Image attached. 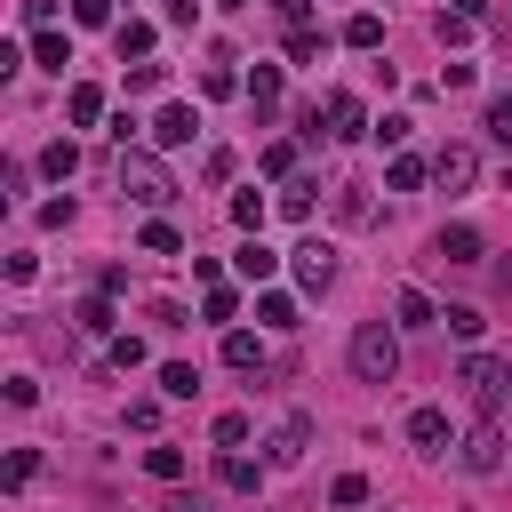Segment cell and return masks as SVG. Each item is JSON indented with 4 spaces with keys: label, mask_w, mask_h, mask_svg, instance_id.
Here are the masks:
<instances>
[{
    "label": "cell",
    "mask_w": 512,
    "mask_h": 512,
    "mask_svg": "<svg viewBox=\"0 0 512 512\" xmlns=\"http://www.w3.org/2000/svg\"><path fill=\"white\" fill-rule=\"evenodd\" d=\"M112 184H120V192H128L136 208H152V216H160V208H168V200L184 192V184H176V168H168V160H160L152 144H128V152L112 160Z\"/></svg>",
    "instance_id": "1"
},
{
    "label": "cell",
    "mask_w": 512,
    "mask_h": 512,
    "mask_svg": "<svg viewBox=\"0 0 512 512\" xmlns=\"http://www.w3.org/2000/svg\"><path fill=\"white\" fill-rule=\"evenodd\" d=\"M344 360H352L360 384H392L400 376V320H360L352 344H344Z\"/></svg>",
    "instance_id": "2"
},
{
    "label": "cell",
    "mask_w": 512,
    "mask_h": 512,
    "mask_svg": "<svg viewBox=\"0 0 512 512\" xmlns=\"http://www.w3.org/2000/svg\"><path fill=\"white\" fill-rule=\"evenodd\" d=\"M304 128H312V136H336V144H352V136H368L376 120H368V104H360L352 88H328V96L304 112Z\"/></svg>",
    "instance_id": "3"
},
{
    "label": "cell",
    "mask_w": 512,
    "mask_h": 512,
    "mask_svg": "<svg viewBox=\"0 0 512 512\" xmlns=\"http://www.w3.org/2000/svg\"><path fill=\"white\" fill-rule=\"evenodd\" d=\"M288 272H296V296H328L344 264H336L328 240H296V248H288Z\"/></svg>",
    "instance_id": "4"
},
{
    "label": "cell",
    "mask_w": 512,
    "mask_h": 512,
    "mask_svg": "<svg viewBox=\"0 0 512 512\" xmlns=\"http://www.w3.org/2000/svg\"><path fill=\"white\" fill-rule=\"evenodd\" d=\"M456 384H464V392H472L480 408H496V400H504V384H512V360H496V352H464Z\"/></svg>",
    "instance_id": "5"
},
{
    "label": "cell",
    "mask_w": 512,
    "mask_h": 512,
    "mask_svg": "<svg viewBox=\"0 0 512 512\" xmlns=\"http://www.w3.org/2000/svg\"><path fill=\"white\" fill-rule=\"evenodd\" d=\"M456 464H464L472 480H488V472H504V464H512V448H504V432H496V424H472V432L456 440Z\"/></svg>",
    "instance_id": "6"
},
{
    "label": "cell",
    "mask_w": 512,
    "mask_h": 512,
    "mask_svg": "<svg viewBox=\"0 0 512 512\" xmlns=\"http://www.w3.org/2000/svg\"><path fill=\"white\" fill-rule=\"evenodd\" d=\"M400 432H408V448H416V456H432V464L456 448V424H448V408H408V424H400Z\"/></svg>",
    "instance_id": "7"
},
{
    "label": "cell",
    "mask_w": 512,
    "mask_h": 512,
    "mask_svg": "<svg viewBox=\"0 0 512 512\" xmlns=\"http://www.w3.org/2000/svg\"><path fill=\"white\" fill-rule=\"evenodd\" d=\"M304 448H312V416L296 408V416H280V424H272V440H264V464H272V472H288V464H304Z\"/></svg>",
    "instance_id": "8"
},
{
    "label": "cell",
    "mask_w": 512,
    "mask_h": 512,
    "mask_svg": "<svg viewBox=\"0 0 512 512\" xmlns=\"http://www.w3.org/2000/svg\"><path fill=\"white\" fill-rule=\"evenodd\" d=\"M432 184H440V192H472V184H480V152H472V144H440V152H432Z\"/></svg>",
    "instance_id": "9"
},
{
    "label": "cell",
    "mask_w": 512,
    "mask_h": 512,
    "mask_svg": "<svg viewBox=\"0 0 512 512\" xmlns=\"http://www.w3.org/2000/svg\"><path fill=\"white\" fill-rule=\"evenodd\" d=\"M192 136H200V112L192 104H160L152 112V152H184Z\"/></svg>",
    "instance_id": "10"
},
{
    "label": "cell",
    "mask_w": 512,
    "mask_h": 512,
    "mask_svg": "<svg viewBox=\"0 0 512 512\" xmlns=\"http://www.w3.org/2000/svg\"><path fill=\"white\" fill-rule=\"evenodd\" d=\"M432 256H440V264H480V256H488V240H480V224H464V216H456V224H440V232H432Z\"/></svg>",
    "instance_id": "11"
},
{
    "label": "cell",
    "mask_w": 512,
    "mask_h": 512,
    "mask_svg": "<svg viewBox=\"0 0 512 512\" xmlns=\"http://www.w3.org/2000/svg\"><path fill=\"white\" fill-rule=\"evenodd\" d=\"M264 472H272L264 456H240V448L216 456V488H224V496H264Z\"/></svg>",
    "instance_id": "12"
},
{
    "label": "cell",
    "mask_w": 512,
    "mask_h": 512,
    "mask_svg": "<svg viewBox=\"0 0 512 512\" xmlns=\"http://www.w3.org/2000/svg\"><path fill=\"white\" fill-rule=\"evenodd\" d=\"M112 48H120V64H152L160 24H152V16H120V24H112Z\"/></svg>",
    "instance_id": "13"
},
{
    "label": "cell",
    "mask_w": 512,
    "mask_h": 512,
    "mask_svg": "<svg viewBox=\"0 0 512 512\" xmlns=\"http://www.w3.org/2000/svg\"><path fill=\"white\" fill-rule=\"evenodd\" d=\"M272 272H280V256L264 248V232H248V240L232 248V280H248V288H272Z\"/></svg>",
    "instance_id": "14"
},
{
    "label": "cell",
    "mask_w": 512,
    "mask_h": 512,
    "mask_svg": "<svg viewBox=\"0 0 512 512\" xmlns=\"http://www.w3.org/2000/svg\"><path fill=\"white\" fill-rule=\"evenodd\" d=\"M256 328H304V296L296 288H256Z\"/></svg>",
    "instance_id": "15"
},
{
    "label": "cell",
    "mask_w": 512,
    "mask_h": 512,
    "mask_svg": "<svg viewBox=\"0 0 512 512\" xmlns=\"http://www.w3.org/2000/svg\"><path fill=\"white\" fill-rule=\"evenodd\" d=\"M72 328H80V336H96V344H112V336H120L112 296H80V304H72Z\"/></svg>",
    "instance_id": "16"
},
{
    "label": "cell",
    "mask_w": 512,
    "mask_h": 512,
    "mask_svg": "<svg viewBox=\"0 0 512 512\" xmlns=\"http://www.w3.org/2000/svg\"><path fill=\"white\" fill-rule=\"evenodd\" d=\"M24 56H32L40 72H64V64H72V32H56V24H48V32H32V40H24Z\"/></svg>",
    "instance_id": "17"
},
{
    "label": "cell",
    "mask_w": 512,
    "mask_h": 512,
    "mask_svg": "<svg viewBox=\"0 0 512 512\" xmlns=\"http://www.w3.org/2000/svg\"><path fill=\"white\" fill-rule=\"evenodd\" d=\"M64 120H72V128H96V120H104V88H96V80H72V88H64Z\"/></svg>",
    "instance_id": "18"
},
{
    "label": "cell",
    "mask_w": 512,
    "mask_h": 512,
    "mask_svg": "<svg viewBox=\"0 0 512 512\" xmlns=\"http://www.w3.org/2000/svg\"><path fill=\"white\" fill-rule=\"evenodd\" d=\"M40 176H48L56 192H64V184L80 176V144H72V136H56V144H40Z\"/></svg>",
    "instance_id": "19"
},
{
    "label": "cell",
    "mask_w": 512,
    "mask_h": 512,
    "mask_svg": "<svg viewBox=\"0 0 512 512\" xmlns=\"http://www.w3.org/2000/svg\"><path fill=\"white\" fill-rule=\"evenodd\" d=\"M224 368H240V376H264V336H248V328H224Z\"/></svg>",
    "instance_id": "20"
},
{
    "label": "cell",
    "mask_w": 512,
    "mask_h": 512,
    "mask_svg": "<svg viewBox=\"0 0 512 512\" xmlns=\"http://www.w3.org/2000/svg\"><path fill=\"white\" fill-rule=\"evenodd\" d=\"M184 472H192V464H184V448H176V440H152V448H144V480H160V488H176Z\"/></svg>",
    "instance_id": "21"
},
{
    "label": "cell",
    "mask_w": 512,
    "mask_h": 512,
    "mask_svg": "<svg viewBox=\"0 0 512 512\" xmlns=\"http://www.w3.org/2000/svg\"><path fill=\"white\" fill-rule=\"evenodd\" d=\"M272 208H280V216H296V224H312V208H320V184H312V176H288Z\"/></svg>",
    "instance_id": "22"
},
{
    "label": "cell",
    "mask_w": 512,
    "mask_h": 512,
    "mask_svg": "<svg viewBox=\"0 0 512 512\" xmlns=\"http://www.w3.org/2000/svg\"><path fill=\"white\" fill-rule=\"evenodd\" d=\"M208 440H216V448L232 456V448H248V440H256V416H248V408H224V416L208 424Z\"/></svg>",
    "instance_id": "23"
},
{
    "label": "cell",
    "mask_w": 512,
    "mask_h": 512,
    "mask_svg": "<svg viewBox=\"0 0 512 512\" xmlns=\"http://www.w3.org/2000/svg\"><path fill=\"white\" fill-rule=\"evenodd\" d=\"M344 48H360V56H376V48H384V16H368V8H352V16H344Z\"/></svg>",
    "instance_id": "24"
},
{
    "label": "cell",
    "mask_w": 512,
    "mask_h": 512,
    "mask_svg": "<svg viewBox=\"0 0 512 512\" xmlns=\"http://www.w3.org/2000/svg\"><path fill=\"white\" fill-rule=\"evenodd\" d=\"M248 104H256V120H272V104H280V64H256L248 72V88H240Z\"/></svg>",
    "instance_id": "25"
},
{
    "label": "cell",
    "mask_w": 512,
    "mask_h": 512,
    "mask_svg": "<svg viewBox=\"0 0 512 512\" xmlns=\"http://www.w3.org/2000/svg\"><path fill=\"white\" fill-rule=\"evenodd\" d=\"M416 184H432V160H416V152H392V168H384V192H416Z\"/></svg>",
    "instance_id": "26"
},
{
    "label": "cell",
    "mask_w": 512,
    "mask_h": 512,
    "mask_svg": "<svg viewBox=\"0 0 512 512\" xmlns=\"http://www.w3.org/2000/svg\"><path fill=\"white\" fill-rule=\"evenodd\" d=\"M264 216H272V200H264L256 184H240V192H232V224H240V240H248V232H264Z\"/></svg>",
    "instance_id": "27"
},
{
    "label": "cell",
    "mask_w": 512,
    "mask_h": 512,
    "mask_svg": "<svg viewBox=\"0 0 512 512\" xmlns=\"http://www.w3.org/2000/svg\"><path fill=\"white\" fill-rule=\"evenodd\" d=\"M136 248H144V256H184V232H176L168 216H144V232H136Z\"/></svg>",
    "instance_id": "28"
},
{
    "label": "cell",
    "mask_w": 512,
    "mask_h": 512,
    "mask_svg": "<svg viewBox=\"0 0 512 512\" xmlns=\"http://www.w3.org/2000/svg\"><path fill=\"white\" fill-rule=\"evenodd\" d=\"M200 320H216V328H232V320H240V288H232V280H216V288H200Z\"/></svg>",
    "instance_id": "29"
},
{
    "label": "cell",
    "mask_w": 512,
    "mask_h": 512,
    "mask_svg": "<svg viewBox=\"0 0 512 512\" xmlns=\"http://www.w3.org/2000/svg\"><path fill=\"white\" fill-rule=\"evenodd\" d=\"M392 312H400V328H440V304H432L424 288H400V296H392Z\"/></svg>",
    "instance_id": "30"
},
{
    "label": "cell",
    "mask_w": 512,
    "mask_h": 512,
    "mask_svg": "<svg viewBox=\"0 0 512 512\" xmlns=\"http://www.w3.org/2000/svg\"><path fill=\"white\" fill-rule=\"evenodd\" d=\"M160 400H200V368L192 360H160Z\"/></svg>",
    "instance_id": "31"
},
{
    "label": "cell",
    "mask_w": 512,
    "mask_h": 512,
    "mask_svg": "<svg viewBox=\"0 0 512 512\" xmlns=\"http://www.w3.org/2000/svg\"><path fill=\"white\" fill-rule=\"evenodd\" d=\"M440 328H448L456 344H480V328H488V320H480V304H440Z\"/></svg>",
    "instance_id": "32"
},
{
    "label": "cell",
    "mask_w": 512,
    "mask_h": 512,
    "mask_svg": "<svg viewBox=\"0 0 512 512\" xmlns=\"http://www.w3.org/2000/svg\"><path fill=\"white\" fill-rule=\"evenodd\" d=\"M368 496H376V488H368V472H336V480H328V504H336V512H360Z\"/></svg>",
    "instance_id": "33"
},
{
    "label": "cell",
    "mask_w": 512,
    "mask_h": 512,
    "mask_svg": "<svg viewBox=\"0 0 512 512\" xmlns=\"http://www.w3.org/2000/svg\"><path fill=\"white\" fill-rule=\"evenodd\" d=\"M280 48H288V64H320V56H328V32H320V24H304V32H288Z\"/></svg>",
    "instance_id": "34"
},
{
    "label": "cell",
    "mask_w": 512,
    "mask_h": 512,
    "mask_svg": "<svg viewBox=\"0 0 512 512\" xmlns=\"http://www.w3.org/2000/svg\"><path fill=\"white\" fill-rule=\"evenodd\" d=\"M480 128H488V144H504V152H512V88H504V96H488Z\"/></svg>",
    "instance_id": "35"
},
{
    "label": "cell",
    "mask_w": 512,
    "mask_h": 512,
    "mask_svg": "<svg viewBox=\"0 0 512 512\" xmlns=\"http://www.w3.org/2000/svg\"><path fill=\"white\" fill-rule=\"evenodd\" d=\"M40 480V448H16L8 464H0V488H32Z\"/></svg>",
    "instance_id": "36"
},
{
    "label": "cell",
    "mask_w": 512,
    "mask_h": 512,
    "mask_svg": "<svg viewBox=\"0 0 512 512\" xmlns=\"http://www.w3.org/2000/svg\"><path fill=\"white\" fill-rule=\"evenodd\" d=\"M104 360H112V368H144L152 352H144V336H128V328H120V336L104 344Z\"/></svg>",
    "instance_id": "37"
},
{
    "label": "cell",
    "mask_w": 512,
    "mask_h": 512,
    "mask_svg": "<svg viewBox=\"0 0 512 512\" xmlns=\"http://www.w3.org/2000/svg\"><path fill=\"white\" fill-rule=\"evenodd\" d=\"M408 128H416V120H408V112H384V120H376V128H368V136H376V144H392V152H400V144H408Z\"/></svg>",
    "instance_id": "38"
},
{
    "label": "cell",
    "mask_w": 512,
    "mask_h": 512,
    "mask_svg": "<svg viewBox=\"0 0 512 512\" xmlns=\"http://www.w3.org/2000/svg\"><path fill=\"white\" fill-rule=\"evenodd\" d=\"M256 168H264V176H280V184H288V176H296V144H264V160H256Z\"/></svg>",
    "instance_id": "39"
},
{
    "label": "cell",
    "mask_w": 512,
    "mask_h": 512,
    "mask_svg": "<svg viewBox=\"0 0 512 512\" xmlns=\"http://www.w3.org/2000/svg\"><path fill=\"white\" fill-rule=\"evenodd\" d=\"M72 216H80V200H72V192H56V200H40V224H48V232H64Z\"/></svg>",
    "instance_id": "40"
},
{
    "label": "cell",
    "mask_w": 512,
    "mask_h": 512,
    "mask_svg": "<svg viewBox=\"0 0 512 512\" xmlns=\"http://www.w3.org/2000/svg\"><path fill=\"white\" fill-rule=\"evenodd\" d=\"M32 400H40V376L16 368V376H8V408H32Z\"/></svg>",
    "instance_id": "41"
},
{
    "label": "cell",
    "mask_w": 512,
    "mask_h": 512,
    "mask_svg": "<svg viewBox=\"0 0 512 512\" xmlns=\"http://www.w3.org/2000/svg\"><path fill=\"white\" fill-rule=\"evenodd\" d=\"M72 24H88V32L112 24V0H72Z\"/></svg>",
    "instance_id": "42"
},
{
    "label": "cell",
    "mask_w": 512,
    "mask_h": 512,
    "mask_svg": "<svg viewBox=\"0 0 512 512\" xmlns=\"http://www.w3.org/2000/svg\"><path fill=\"white\" fill-rule=\"evenodd\" d=\"M272 16H280L288 32H304V24H312V0H272Z\"/></svg>",
    "instance_id": "43"
},
{
    "label": "cell",
    "mask_w": 512,
    "mask_h": 512,
    "mask_svg": "<svg viewBox=\"0 0 512 512\" xmlns=\"http://www.w3.org/2000/svg\"><path fill=\"white\" fill-rule=\"evenodd\" d=\"M336 216H352V224H360V216H368V192H360V184H344V192H336Z\"/></svg>",
    "instance_id": "44"
},
{
    "label": "cell",
    "mask_w": 512,
    "mask_h": 512,
    "mask_svg": "<svg viewBox=\"0 0 512 512\" xmlns=\"http://www.w3.org/2000/svg\"><path fill=\"white\" fill-rule=\"evenodd\" d=\"M200 8L208 0H168V24H200Z\"/></svg>",
    "instance_id": "45"
},
{
    "label": "cell",
    "mask_w": 512,
    "mask_h": 512,
    "mask_svg": "<svg viewBox=\"0 0 512 512\" xmlns=\"http://www.w3.org/2000/svg\"><path fill=\"white\" fill-rule=\"evenodd\" d=\"M152 512H208V496H160Z\"/></svg>",
    "instance_id": "46"
},
{
    "label": "cell",
    "mask_w": 512,
    "mask_h": 512,
    "mask_svg": "<svg viewBox=\"0 0 512 512\" xmlns=\"http://www.w3.org/2000/svg\"><path fill=\"white\" fill-rule=\"evenodd\" d=\"M448 16H488V0H448Z\"/></svg>",
    "instance_id": "47"
},
{
    "label": "cell",
    "mask_w": 512,
    "mask_h": 512,
    "mask_svg": "<svg viewBox=\"0 0 512 512\" xmlns=\"http://www.w3.org/2000/svg\"><path fill=\"white\" fill-rule=\"evenodd\" d=\"M216 8H256V0H216Z\"/></svg>",
    "instance_id": "48"
}]
</instances>
